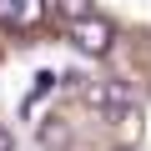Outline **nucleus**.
I'll list each match as a JSON object with an SVG mask.
<instances>
[{"instance_id": "7", "label": "nucleus", "mask_w": 151, "mask_h": 151, "mask_svg": "<svg viewBox=\"0 0 151 151\" xmlns=\"http://www.w3.org/2000/svg\"><path fill=\"white\" fill-rule=\"evenodd\" d=\"M0 151H15V136H10L5 126H0Z\"/></svg>"}, {"instance_id": "2", "label": "nucleus", "mask_w": 151, "mask_h": 151, "mask_svg": "<svg viewBox=\"0 0 151 151\" xmlns=\"http://www.w3.org/2000/svg\"><path fill=\"white\" fill-rule=\"evenodd\" d=\"M81 101L96 106V111H126L131 106V86L126 81H86L81 86Z\"/></svg>"}, {"instance_id": "3", "label": "nucleus", "mask_w": 151, "mask_h": 151, "mask_svg": "<svg viewBox=\"0 0 151 151\" xmlns=\"http://www.w3.org/2000/svg\"><path fill=\"white\" fill-rule=\"evenodd\" d=\"M40 15H45V0H0V25L25 30V25H35Z\"/></svg>"}, {"instance_id": "5", "label": "nucleus", "mask_w": 151, "mask_h": 151, "mask_svg": "<svg viewBox=\"0 0 151 151\" xmlns=\"http://www.w3.org/2000/svg\"><path fill=\"white\" fill-rule=\"evenodd\" d=\"M50 91H55V70H40V76H35V86H30V101H25V111H30L40 96H50Z\"/></svg>"}, {"instance_id": "6", "label": "nucleus", "mask_w": 151, "mask_h": 151, "mask_svg": "<svg viewBox=\"0 0 151 151\" xmlns=\"http://www.w3.org/2000/svg\"><path fill=\"white\" fill-rule=\"evenodd\" d=\"M40 141H45V146H55V141H65V126H45V131H40Z\"/></svg>"}, {"instance_id": "1", "label": "nucleus", "mask_w": 151, "mask_h": 151, "mask_svg": "<svg viewBox=\"0 0 151 151\" xmlns=\"http://www.w3.org/2000/svg\"><path fill=\"white\" fill-rule=\"evenodd\" d=\"M70 40H76V50H81V55H106L111 40H116V25L101 20V15H86V20L70 25Z\"/></svg>"}, {"instance_id": "4", "label": "nucleus", "mask_w": 151, "mask_h": 151, "mask_svg": "<svg viewBox=\"0 0 151 151\" xmlns=\"http://www.w3.org/2000/svg\"><path fill=\"white\" fill-rule=\"evenodd\" d=\"M55 10L76 25V20H86V15H91V0H55Z\"/></svg>"}]
</instances>
